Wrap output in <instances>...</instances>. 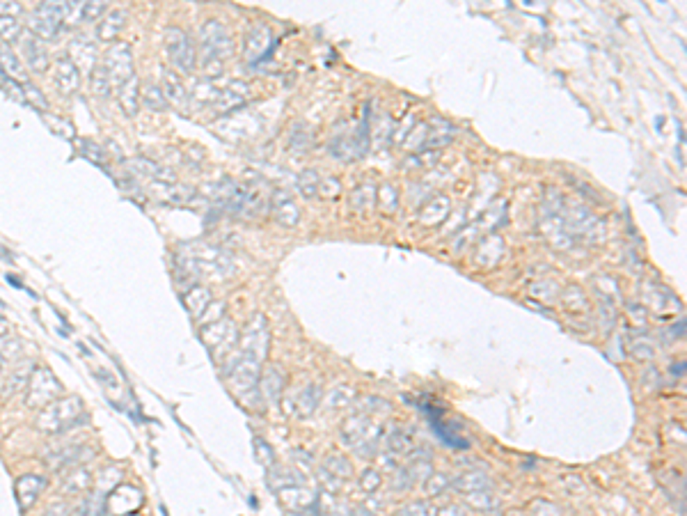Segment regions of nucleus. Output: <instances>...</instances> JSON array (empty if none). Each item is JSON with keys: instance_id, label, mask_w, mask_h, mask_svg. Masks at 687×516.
<instances>
[{"instance_id": "nucleus-16", "label": "nucleus", "mask_w": 687, "mask_h": 516, "mask_svg": "<svg viewBox=\"0 0 687 516\" xmlns=\"http://www.w3.org/2000/svg\"><path fill=\"white\" fill-rule=\"evenodd\" d=\"M126 26V9H111L101 16V21L96 26V37L101 42H115L117 35L124 31Z\"/></svg>"}, {"instance_id": "nucleus-26", "label": "nucleus", "mask_w": 687, "mask_h": 516, "mask_svg": "<svg viewBox=\"0 0 687 516\" xmlns=\"http://www.w3.org/2000/svg\"><path fill=\"white\" fill-rule=\"evenodd\" d=\"M89 85H92V92H94V94H99V97L111 94V90H113L111 78H108V74L101 69V65H96V67H94V72L89 74Z\"/></svg>"}, {"instance_id": "nucleus-22", "label": "nucleus", "mask_w": 687, "mask_h": 516, "mask_svg": "<svg viewBox=\"0 0 687 516\" xmlns=\"http://www.w3.org/2000/svg\"><path fill=\"white\" fill-rule=\"evenodd\" d=\"M184 303L188 307V312H191L195 319H200L206 307L211 305V294H208V290H204V287H193V290L186 292Z\"/></svg>"}, {"instance_id": "nucleus-4", "label": "nucleus", "mask_w": 687, "mask_h": 516, "mask_svg": "<svg viewBox=\"0 0 687 516\" xmlns=\"http://www.w3.org/2000/svg\"><path fill=\"white\" fill-rule=\"evenodd\" d=\"M200 44H202L206 65L220 67V62L232 55V37H229L227 28L223 23L213 21V18L200 28Z\"/></svg>"}, {"instance_id": "nucleus-27", "label": "nucleus", "mask_w": 687, "mask_h": 516, "mask_svg": "<svg viewBox=\"0 0 687 516\" xmlns=\"http://www.w3.org/2000/svg\"><path fill=\"white\" fill-rule=\"evenodd\" d=\"M140 101H145L147 108H152V111H163V108L167 106L165 97H163L161 87H158V85H147L143 97H140Z\"/></svg>"}, {"instance_id": "nucleus-33", "label": "nucleus", "mask_w": 687, "mask_h": 516, "mask_svg": "<svg viewBox=\"0 0 687 516\" xmlns=\"http://www.w3.org/2000/svg\"><path fill=\"white\" fill-rule=\"evenodd\" d=\"M7 333H9V324L5 317H0V337H5Z\"/></svg>"}, {"instance_id": "nucleus-1", "label": "nucleus", "mask_w": 687, "mask_h": 516, "mask_svg": "<svg viewBox=\"0 0 687 516\" xmlns=\"http://www.w3.org/2000/svg\"><path fill=\"white\" fill-rule=\"evenodd\" d=\"M83 418H85L83 402L78 397H60V400L51 402L37 413L35 424L37 429H42L46 434H62L76 427Z\"/></svg>"}, {"instance_id": "nucleus-30", "label": "nucleus", "mask_w": 687, "mask_h": 516, "mask_svg": "<svg viewBox=\"0 0 687 516\" xmlns=\"http://www.w3.org/2000/svg\"><path fill=\"white\" fill-rule=\"evenodd\" d=\"M21 92H23V99H26V101H33L35 106L42 108V111H46V108H48L46 99L42 97V92H39L33 83H28V81H26V83H23V87H21Z\"/></svg>"}, {"instance_id": "nucleus-9", "label": "nucleus", "mask_w": 687, "mask_h": 516, "mask_svg": "<svg viewBox=\"0 0 687 516\" xmlns=\"http://www.w3.org/2000/svg\"><path fill=\"white\" fill-rule=\"evenodd\" d=\"M62 26V14H60V5L57 3H42L37 5V9L30 14L28 28L35 37L44 39H53Z\"/></svg>"}, {"instance_id": "nucleus-20", "label": "nucleus", "mask_w": 687, "mask_h": 516, "mask_svg": "<svg viewBox=\"0 0 687 516\" xmlns=\"http://www.w3.org/2000/svg\"><path fill=\"white\" fill-rule=\"evenodd\" d=\"M273 35L268 33V28L266 26H259L255 28V31L250 33V37H247V60H262L264 55H268V51H271V46L273 44H264V39H271Z\"/></svg>"}, {"instance_id": "nucleus-12", "label": "nucleus", "mask_w": 687, "mask_h": 516, "mask_svg": "<svg viewBox=\"0 0 687 516\" xmlns=\"http://www.w3.org/2000/svg\"><path fill=\"white\" fill-rule=\"evenodd\" d=\"M81 69H78L69 57H57L53 62V85L62 94H72L81 87Z\"/></svg>"}, {"instance_id": "nucleus-13", "label": "nucleus", "mask_w": 687, "mask_h": 516, "mask_svg": "<svg viewBox=\"0 0 687 516\" xmlns=\"http://www.w3.org/2000/svg\"><path fill=\"white\" fill-rule=\"evenodd\" d=\"M96 46L92 44V39L87 37H76L72 39V44H69V60H72L78 69L83 72H94V67L99 65V57H96Z\"/></svg>"}, {"instance_id": "nucleus-24", "label": "nucleus", "mask_w": 687, "mask_h": 516, "mask_svg": "<svg viewBox=\"0 0 687 516\" xmlns=\"http://www.w3.org/2000/svg\"><path fill=\"white\" fill-rule=\"evenodd\" d=\"M21 23L16 21L14 16H0V42L5 44H16L21 42Z\"/></svg>"}, {"instance_id": "nucleus-21", "label": "nucleus", "mask_w": 687, "mask_h": 516, "mask_svg": "<svg viewBox=\"0 0 687 516\" xmlns=\"http://www.w3.org/2000/svg\"><path fill=\"white\" fill-rule=\"evenodd\" d=\"M92 480H94V475L92 471L87 468V466H81V468H74L72 475L65 480L62 484V491L67 495H78V493H85L89 486H92Z\"/></svg>"}, {"instance_id": "nucleus-15", "label": "nucleus", "mask_w": 687, "mask_h": 516, "mask_svg": "<svg viewBox=\"0 0 687 516\" xmlns=\"http://www.w3.org/2000/svg\"><path fill=\"white\" fill-rule=\"evenodd\" d=\"M247 97H250V87H247L243 81H232L225 87V90L218 92L213 106H216L218 113H232L241 104H245Z\"/></svg>"}, {"instance_id": "nucleus-6", "label": "nucleus", "mask_w": 687, "mask_h": 516, "mask_svg": "<svg viewBox=\"0 0 687 516\" xmlns=\"http://www.w3.org/2000/svg\"><path fill=\"white\" fill-rule=\"evenodd\" d=\"M101 69L108 74V78H111V83L113 87L117 90L119 85H122L126 78H131L135 72H133V55H131V48H128V44L124 42H115L111 44V48L104 53L101 57Z\"/></svg>"}, {"instance_id": "nucleus-14", "label": "nucleus", "mask_w": 687, "mask_h": 516, "mask_svg": "<svg viewBox=\"0 0 687 516\" xmlns=\"http://www.w3.org/2000/svg\"><path fill=\"white\" fill-rule=\"evenodd\" d=\"M46 486H48V480L44 478V475H23V478H18L16 480V500H18V507H21L23 512L33 507L39 495L44 493Z\"/></svg>"}, {"instance_id": "nucleus-3", "label": "nucleus", "mask_w": 687, "mask_h": 516, "mask_svg": "<svg viewBox=\"0 0 687 516\" xmlns=\"http://www.w3.org/2000/svg\"><path fill=\"white\" fill-rule=\"evenodd\" d=\"M60 395H62V383L55 379V374L48 367H37L28 381L26 404L30 409L42 411L44 406L60 400Z\"/></svg>"}, {"instance_id": "nucleus-31", "label": "nucleus", "mask_w": 687, "mask_h": 516, "mask_svg": "<svg viewBox=\"0 0 687 516\" xmlns=\"http://www.w3.org/2000/svg\"><path fill=\"white\" fill-rule=\"evenodd\" d=\"M81 147H83V154L87 158H94L96 163H104V152H101V147L94 145V143H87V141H81Z\"/></svg>"}, {"instance_id": "nucleus-25", "label": "nucleus", "mask_w": 687, "mask_h": 516, "mask_svg": "<svg viewBox=\"0 0 687 516\" xmlns=\"http://www.w3.org/2000/svg\"><path fill=\"white\" fill-rule=\"evenodd\" d=\"M74 516H106V500L101 498V495L85 498L78 503V507L74 510Z\"/></svg>"}, {"instance_id": "nucleus-5", "label": "nucleus", "mask_w": 687, "mask_h": 516, "mask_svg": "<svg viewBox=\"0 0 687 516\" xmlns=\"http://www.w3.org/2000/svg\"><path fill=\"white\" fill-rule=\"evenodd\" d=\"M163 44H165L167 60H170V65L177 72H184V74L193 72V67L197 62L195 46H193V39L181 28H165Z\"/></svg>"}, {"instance_id": "nucleus-19", "label": "nucleus", "mask_w": 687, "mask_h": 516, "mask_svg": "<svg viewBox=\"0 0 687 516\" xmlns=\"http://www.w3.org/2000/svg\"><path fill=\"white\" fill-rule=\"evenodd\" d=\"M0 69H3L5 76L12 78V81L26 83L28 72H26V67H23V60L14 53V48L9 46V44H5V42H0Z\"/></svg>"}, {"instance_id": "nucleus-18", "label": "nucleus", "mask_w": 687, "mask_h": 516, "mask_svg": "<svg viewBox=\"0 0 687 516\" xmlns=\"http://www.w3.org/2000/svg\"><path fill=\"white\" fill-rule=\"evenodd\" d=\"M161 92L165 97V101H170L179 108L188 104V92H186L184 81L179 78L177 72H170V69H165L161 76Z\"/></svg>"}, {"instance_id": "nucleus-17", "label": "nucleus", "mask_w": 687, "mask_h": 516, "mask_svg": "<svg viewBox=\"0 0 687 516\" xmlns=\"http://www.w3.org/2000/svg\"><path fill=\"white\" fill-rule=\"evenodd\" d=\"M117 101L128 117L138 115V108H140V83H138L135 74L117 87Z\"/></svg>"}, {"instance_id": "nucleus-28", "label": "nucleus", "mask_w": 687, "mask_h": 516, "mask_svg": "<svg viewBox=\"0 0 687 516\" xmlns=\"http://www.w3.org/2000/svg\"><path fill=\"white\" fill-rule=\"evenodd\" d=\"M275 374H277V370H268L264 374V379H262V395L266 397V402H277V397H280V393H282V383L284 381L273 385Z\"/></svg>"}, {"instance_id": "nucleus-10", "label": "nucleus", "mask_w": 687, "mask_h": 516, "mask_svg": "<svg viewBox=\"0 0 687 516\" xmlns=\"http://www.w3.org/2000/svg\"><path fill=\"white\" fill-rule=\"evenodd\" d=\"M60 5V14H62V21H72V23H89L96 21L108 12V5L104 0L99 3H57Z\"/></svg>"}, {"instance_id": "nucleus-32", "label": "nucleus", "mask_w": 687, "mask_h": 516, "mask_svg": "<svg viewBox=\"0 0 687 516\" xmlns=\"http://www.w3.org/2000/svg\"><path fill=\"white\" fill-rule=\"evenodd\" d=\"M21 12H23V7L18 3H9V0H7V3H0V16H14L16 18Z\"/></svg>"}, {"instance_id": "nucleus-23", "label": "nucleus", "mask_w": 687, "mask_h": 516, "mask_svg": "<svg viewBox=\"0 0 687 516\" xmlns=\"http://www.w3.org/2000/svg\"><path fill=\"white\" fill-rule=\"evenodd\" d=\"M128 165H131V170L135 172H140L143 177H149V180H158V182H174V175H170L165 170V168L161 165H156L152 161H147V158H131L128 161Z\"/></svg>"}, {"instance_id": "nucleus-7", "label": "nucleus", "mask_w": 687, "mask_h": 516, "mask_svg": "<svg viewBox=\"0 0 687 516\" xmlns=\"http://www.w3.org/2000/svg\"><path fill=\"white\" fill-rule=\"evenodd\" d=\"M202 340L204 344L211 349V353L216 356H227V353H232L236 351V344H238V333L234 329V324L232 322H227V319H220V322H213V324H208L202 329Z\"/></svg>"}, {"instance_id": "nucleus-8", "label": "nucleus", "mask_w": 687, "mask_h": 516, "mask_svg": "<svg viewBox=\"0 0 687 516\" xmlns=\"http://www.w3.org/2000/svg\"><path fill=\"white\" fill-rule=\"evenodd\" d=\"M268 351V329L264 317H255L250 326L243 331L241 342H238V353L245 356V358H252L257 363H262L266 358Z\"/></svg>"}, {"instance_id": "nucleus-2", "label": "nucleus", "mask_w": 687, "mask_h": 516, "mask_svg": "<svg viewBox=\"0 0 687 516\" xmlns=\"http://www.w3.org/2000/svg\"><path fill=\"white\" fill-rule=\"evenodd\" d=\"M184 264L186 269L191 273H200V275H208L213 278V280H220V278L227 275V271L232 269V264H229V257H225L218 248L213 246H186L184 251Z\"/></svg>"}, {"instance_id": "nucleus-29", "label": "nucleus", "mask_w": 687, "mask_h": 516, "mask_svg": "<svg viewBox=\"0 0 687 516\" xmlns=\"http://www.w3.org/2000/svg\"><path fill=\"white\" fill-rule=\"evenodd\" d=\"M218 92H220V90H218V87L213 85V81H211V78H206V81H202V83H197V90H195V97H197V99H200V101H204V104H208V101H216V97H218Z\"/></svg>"}, {"instance_id": "nucleus-11", "label": "nucleus", "mask_w": 687, "mask_h": 516, "mask_svg": "<svg viewBox=\"0 0 687 516\" xmlns=\"http://www.w3.org/2000/svg\"><path fill=\"white\" fill-rule=\"evenodd\" d=\"M21 51H23V60L28 65L30 72L44 74L48 67H51V57H48V48L39 37L33 33H28L21 37Z\"/></svg>"}, {"instance_id": "nucleus-34", "label": "nucleus", "mask_w": 687, "mask_h": 516, "mask_svg": "<svg viewBox=\"0 0 687 516\" xmlns=\"http://www.w3.org/2000/svg\"><path fill=\"white\" fill-rule=\"evenodd\" d=\"M3 370H5V356L0 353V374H3Z\"/></svg>"}]
</instances>
